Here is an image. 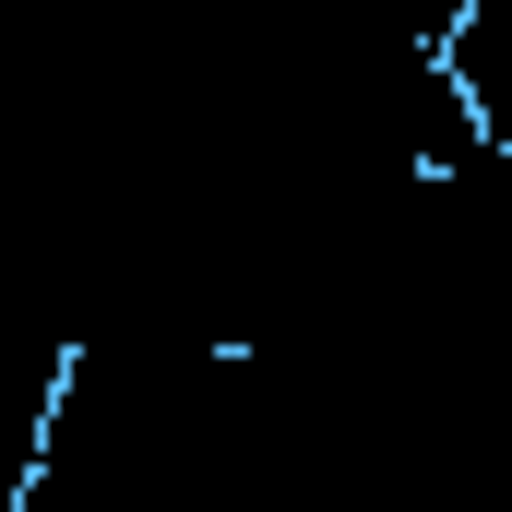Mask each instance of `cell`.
<instances>
[{
  "instance_id": "cell-1",
  "label": "cell",
  "mask_w": 512,
  "mask_h": 512,
  "mask_svg": "<svg viewBox=\"0 0 512 512\" xmlns=\"http://www.w3.org/2000/svg\"><path fill=\"white\" fill-rule=\"evenodd\" d=\"M429 60H441L453 108H465V131H477V155H501V167H512V0H465V12H441V24H429Z\"/></svg>"
}]
</instances>
